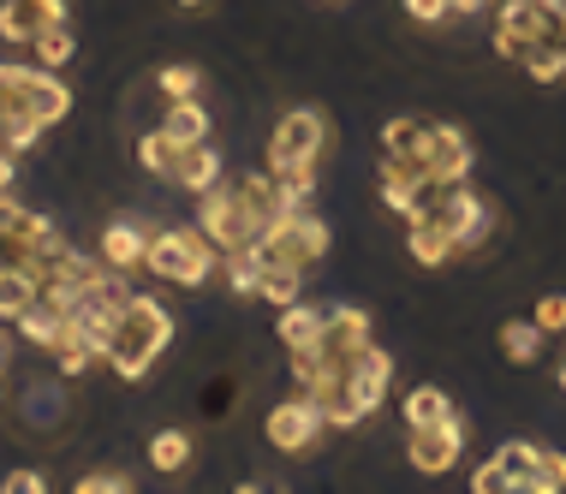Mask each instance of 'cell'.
<instances>
[{
	"label": "cell",
	"mask_w": 566,
	"mask_h": 494,
	"mask_svg": "<svg viewBox=\"0 0 566 494\" xmlns=\"http://www.w3.org/2000/svg\"><path fill=\"white\" fill-rule=\"evenodd\" d=\"M555 381H560V393H566V364H560V376H555Z\"/></svg>",
	"instance_id": "cell-43"
},
{
	"label": "cell",
	"mask_w": 566,
	"mask_h": 494,
	"mask_svg": "<svg viewBox=\"0 0 566 494\" xmlns=\"http://www.w3.org/2000/svg\"><path fill=\"white\" fill-rule=\"evenodd\" d=\"M174 7H209V0H174Z\"/></svg>",
	"instance_id": "cell-42"
},
{
	"label": "cell",
	"mask_w": 566,
	"mask_h": 494,
	"mask_svg": "<svg viewBox=\"0 0 566 494\" xmlns=\"http://www.w3.org/2000/svg\"><path fill=\"white\" fill-rule=\"evenodd\" d=\"M179 149H186V144H174V137H167V132L156 126V132L137 137V167H144V174H156V179H174Z\"/></svg>",
	"instance_id": "cell-29"
},
{
	"label": "cell",
	"mask_w": 566,
	"mask_h": 494,
	"mask_svg": "<svg viewBox=\"0 0 566 494\" xmlns=\"http://www.w3.org/2000/svg\"><path fill=\"white\" fill-rule=\"evenodd\" d=\"M216 262H221V251H216V239H209L203 227H161V233H149L144 269L156 274V281H167V286L197 292L209 274H216Z\"/></svg>",
	"instance_id": "cell-3"
},
{
	"label": "cell",
	"mask_w": 566,
	"mask_h": 494,
	"mask_svg": "<svg viewBox=\"0 0 566 494\" xmlns=\"http://www.w3.org/2000/svg\"><path fill=\"white\" fill-rule=\"evenodd\" d=\"M221 269H227V292H233V298H256V281H263V256H256V244L221 251Z\"/></svg>",
	"instance_id": "cell-26"
},
{
	"label": "cell",
	"mask_w": 566,
	"mask_h": 494,
	"mask_svg": "<svg viewBox=\"0 0 566 494\" xmlns=\"http://www.w3.org/2000/svg\"><path fill=\"white\" fill-rule=\"evenodd\" d=\"M49 24H66V0H0V42L12 49H30Z\"/></svg>",
	"instance_id": "cell-14"
},
{
	"label": "cell",
	"mask_w": 566,
	"mask_h": 494,
	"mask_svg": "<svg viewBox=\"0 0 566 494\" xmlns=\"http://www.w3.org/2000/svg\"><path fill=\"white\" fill-rule=\"evenodd\" d=\"M513 483H507V471L495 465V459H489V465H478L471 471V494H507Z\"/></svg>",
	"instance_id": "cell-39"
},
{
	"label": "cell",
	"mask_w": 566,
	"mask_h": 494,
	"mask_svg": "<svg viewBox=\"0 0 566 494\" xmlns=\"http://www.w3.org/2000/svg\"><path fill=\"white\" fill-rule=\"evenodd\" d=\"M197 227H203L209 239H216V251H239V244H256V214L244 209L239 185H216V191L197 197Z\"/></svg>",
	"instance_id": "cell-8"
},
{
	"label": "cell",
	"mask_w": 566,
	"mask_h": 494,
	"mask_svg": "<svg viewBox=\"0 0 566 494\" xmlns=\"http://www.w3.org/2000/svg\"><path fill=\"white\" fill-rule=\"evenodd\" d=\"M537 328L543 334H566V292H543L537 298Z\"/></svg>",
	"instance_id": "cell-35"
},
{
	"label": "cell",
	"mask_w": 566,
	"mask_h": 494,
	"mask_svg": "<svg viewBox=\"0 0 566 494\" xmlns=\"http://www.w3.org/2000/svg\"><path fill=\"white\" fill-rule=\"evenodd\" d=\"M518 66H525L537 84H560V78H566V49H555V42H537V49L518 60Z\"/></svg>",
	"instance_id": "cell-32"
},
{
	"label": "cell",
	"mask_w": 566,
	"mask_h": 494,
	"mask_svg": "<svg viewBox=\"0 0 566 494\" xmlns=\"http://www.w3.org/2000/svg\"><path fill=\"white\" fill-rule=\"evenodd\" d=\"M167 339H174V316H167V304H156L149 292H126V298L114 304V334H108V369L119 381H144L149 369L161 364Z\"/></svg>",
	"instance_id": "cell-1"
},
{
	"label": "cell",
	"mask_w": 566,
	"mask_h": 494,
	"mask_svg": "<svg viewBox=\"0 0 566 494\" xmlns=\"http://www.w3.org/2000/svg\"><path fill=\"white\" fill-rule=\"evenodd\" d=\"M149 233H156V227L132 221V214H114V221L102 227V239H96V256L108 262V269L137 274V269H144V256H149Z\"/></svg>",
	"instance_id": "cell-15"
},
{
	"label": "cell",
	"mask_w": 566,
	"mask_h": 494,
	"mask_svg": "<svg viewBox=\"0 0 566 494\" xmlns=\"http://www.w3.org/2000/svg\"><path fill=\"white\" fill-rule=\"evenodd\" d=\"M161 132L174 137V144H209V132H216V119H209V107L197 102V96H179V102H167V119H161Z\"/></svg>",
	"instance_id": "cell-20"
},
{
	"label": "cell",
	"mask_w": 566,
	"mask_h": 494,
	"mask_svg": "<svg viewBox=\"0 0 566 494\" xmlns=\"http://www.w3.org/2000/svg\"><path fill=\"white\" fill-rule=\"evenodd\" d=\"M323 149H328V114L323 107H293L269 132V174L274 167H323Z\"/></svg>",
	"instance_id": "cell-7"
},
{
	"label": "cell",
	"mask_w": 566,
	"mask_h": 494,
	"mask_svg": "<svg viewBox=\"0 0 566 494\" xmlns=\"http://www.w3.org/2000/svg\"><path fill=\"white\" fill-rule=\"evenodd\" d=\"M7 358H12V346H7V339H0V369H7Z\"/></svg>",
	"instance_id": "cell-41"
},
{
	"label": "cell",
	"mask_w": 566,
	"mask_h": 494,
	"mask_svg": "<svg viewBox=\"0 0 566 494\" xmlns=\"http://www.w3.org/2000/svg\"><path fill=\"white\" fill-rule=\"evenodd\" d=\"M537 42L566 49L560 0H501V7H495V49L507 54V60H525Z\"/></svg>",
	"instance_id": "cell-6"
},
{
	"label": "cell",
	"mask_w": 566,
	"mask_h": 494,
	"mask_svg": "<svg viewBox=\"0 0 566 494\" xmlns=\"http://www.w3.org/2000/svg\"><path fill=\"white\" fill-rule=\"evenodd\" d=\"M423 144H430V119L400 114L381 126V161H423Z\"/></svg>",
	"instance_id": "cell-19"
},
{
	"label": "cell",
	"mask_w": 566,
	"mask_h": 494,
	"mask_svg": "<svg viewBox=\"0 0 566 494\" xmlns=\"http://www.w3.org/2000/svg\"><path fill=\"white\" fill-rule=\"evenodd\" d=\"M156 84H161L167 102H179V96H197V90H203V72H197L191 60H174V66L156 72Z\"/></svg>",
	"instance_id": "cell-33"
},
{
	"label": "cell",
	"mask_w": 566,
	"mask_h": 494,
	"mask_svg": "<svg viewBox=\"0 0 566 494\" xmlns=\"http://www.w3.org/2000/svg\"><path fill=\"white\" fill-rule=\"evenodd\" d=\"M0 488H7V494H42V488H49V471L19 465V471H7V476H0Z\"/></svg>",
	"instance_id": "cell-36"
},
{
	"label": "cell",
	"mask_w": 566,
	"mask_h": 494,
	"mask_svg": "<svg viewBox=\"0 0 566 494\" xmlns=\"http://www.w3.org/2000/svg\"><path fill=\"white\" fill-rule=\"evenodd\" d=\"M239 197H244V209L256 214V227H269V221H281V214H286L281 185H274L269 167H263V174H244V179H239Z\"/></svg>",
	"instance_id": "cell-25"
},
{
	"label": "cell",
	"mask_w": 566,
	"mask_h": 494,
	"mask_svg": "<svg viewBox=\"0 0 566 494\" xmlns=\"http://www.w3.org/2000/svg\"><path fill=\"white\" fill-rule=\"evenodd\" d=\"M495 339H501V358H507V364H537L548 334L537 328V316H531V322H525V316H513V322H501V334H495Z\"/></svg>",
	"instance_id": "cell-24"
},
{
	"label": "cell",
	"mask_w": 566,
	"mask_h": 494,
	"mask_svg": "<svg viewBox=\"0 0 566 494\" xmlns=\"http://www.w3.org/2000/svg\"><path fill=\"white\" fill-rule=\"evenodd\" d=\"M72 423V388L66 376H24L19 388V429L30 441H49Z\"/></svg>",
	"instance_id": "cell-9"
},
{
	"label": "cell",
	"mask_w": 566,
	"mask_h": 494,
	"mask_svg": "<svg viewBox=\"0 0 566 494\" xmlns=\"http://www.w3.org/2000/svg\"><path fill=\"white\" fill-rule=\"evenodd\" d=\"M60 322H66V316H54L49 304L36 298V304H30V311H24L19 322H12V328H19V334H24L36 351H49V346H54V334H60Z\"/></svg>",
	"instance_id": "cell-31"
},
{
	"label": "cell",
	"mask_w": 566,
	"mask_h": 494,
	"mask_svg": "<svg viewBox=\"0 0 566 494\" xmlns=\"http://www.w3.org/2000/svg\"><path fill=\"white\" fill-rule=\"evenodd\" d=\"M30 54H36V66L66 72V66H72V54H78V36H72V24H49V30H36Z\"/></svg>",
	"instance_id": "cell-28"
},
{
	"label": "cell",
	"mask_w": 566,
	"mask_h": 494,
	"mask_svg": "<svg viewBox=\"0 0 566 494\" xmlns=\"http://www.w3.org/2000/svg\"><path fill=\"white\" fill-rule=\"evenodd\" d=\"M0 411H7V393H0Z\"/></svg>",
	"instance_id": "cell-44"
},
{
	"label": "cell",
	"mask_w": 566,
	"mask_h": 494,
	"mask_svg": "<svg viewBox=\"0 0 566 494\" xmlns=\"http://www.w3.org/2000/svg\"><path fill=\"white\" fill-rule=\"evenodd\" d=\"M12 179H19V156H12V149H0V191H12Z\"/></svg>",
	"instance_id": "cell-40"
},
{
	"label": "cell",
	"mask_w": 566,
	"mask_h": 494,
	"mask_svg": "<svg viewBox=\"0 0 566 494\" xmlns=\"http://www.w3.org/2000/svg\"><path fill=\"white\" fill-rule=\"evenodd\" d=\"M406 251H411V262H423V269H441V262H453V256H459V244H453L448 233H441L430 214H411Z\"/></svg>",
	"instance_id": "cell-21"
},
{
	"label": "cell",
	"mask_w": 566,
	"mask_h": 494,
	"mask_svg": "<svg viewBox=\"0 0 566 494\" xmlns=\"http://www.w3.org/2000/svg\"><path fill=\"white\" fill-rule=\"evenodd\" d=\"M263 435H269L274 453H311V446L328 435V417L311 393H293V399H281V406L269 411Z\"/></svg>",
	"instance_id": "cell-10"
},
{
	"label": "cell",
	"mask_w": 566,
	"mask_h": 494,
	"mask_svg": "<svg viewBox=\"0 0 566 494\" xmlns=\"http://www.w3.org/2000/svg\"><path fill=\"white\" fill-rule=\"evenodd\" d=\"M406 19L411 24H441V19H453V0H406Z\"/></svg>",
	"instance_id": "cell-38"
},
{
	"label": "cell",
	"mask_w": 566,
	"mask_h": 494,
	"mask_svg": "<svg viewBox=\"0 0 566 494\" xmlns=\"http://www.w3.org/2000/svg\"><path fill=\"white\" fill-rule=\"evenodd\" d=\"M167 185H179L186 197L216 191V185H221V149H209V144H186V149H179L174 179H167Z\"/></svg>",
	"instance_id": "cell-16"
},
{
	"label": "cell",
	"mask_w": 566,
	"mask_h": 494,
	"mask_svg": "<svg viewBox=\"0 0 566 494\" xmlns=\"http://www.w3.org/2000/svg\"><path fill=\"white\" fill-rule=\"evenodd\" d=\"M400 411H406V429H423V423H448V417H459V411H453V399L441 393V388H430V381H423V388H411Z\"/></svg>",
	"instance_id": "cell-27"
},
{
	"label": "cell",
	"mask_w": 566,
	"mask_h": 494,
	"mask_svg": "<svg viewBox=\"0 0 566 494\" xmlns=\"http://www.w3.org/2000/svg\"><path fill=\"white\" fill-rule=\"evenodd\" d=\"M471 161H478V149H471L465 132L459 126H430V144H423V174H430V185L471 179Z\"/></svg>",
	"instance_id": "cell-13"
},
{
	"label": "cell",
	"mask_w": 566,
	"mask_h": 494,
	"mask_svg": "<svg viewBox=\"0 0 566 494\" xmlns=\"http://www.w3.org/2000/svg\"><path fill=\"white\" fill-rule=\"evenodd\" d=\"M376 339V322H370V311H358V304H334V311L323 316V339H316V351H323L328 364H352L364 346Z\"/></svg>",
	"instance_id": "cell-12"
},
{
	"label": "cell",
	"mask_w": 566,
	"mask_h": 494,
	"mask_svg": "<svg viewBox=\"0 0 566 494\" xmlns=\"http://www.w3.org/2000/svg\"><path fill=\"white\" fill-rule=\"evenodd\" d=\"M459 446H465V417H448V423L411 429V435H406V459H411V471L441 476V471L459 465Z\"/></svg>",
	"instance_id": "cell-11"
},
{
	"label": "cell",
	"mask_w": 566,
	"mask_h": 494,
	"mask_svg": "<svg viewBox=\"0 0 566 494\" xmlns=\"http://www.w3.org/2000/svg\"><path fill=\"white\" fill-rule=\"evenodd\" d=\"M72 488H78V494H132L137 483H132L126 471H84Z\"/></svg>",
	"instance_id": "cell-34"
},
{
	"label": "cell",
	"mask_w": 566,
	"mask_h": 494,
	"mask_svg": "<svg viewBox=\"0 0 566 494\" xmlns=\"http://www.w3.org/2000/svg\"><path fill=\"white\" fill-rule=\"evenodd\" d=\"M42 274L30 262H0V322H19L30 304H36Z\"/></svg>",
	"instance_id": "cell-18"
},
{
	"label": "cell",
	"mask_w": 566,
	"mask_h": 494,
	"mask_svg": "<svg viewBox=\"0 0 566 494\" xmlns=\"http://www.w3.org/2000/svg\"><path fill=\"white\" fill-rule=\"evenodd\" d=\"M323 304H286V311L281 316H274V339H281V351H286V358H293V351H311L316 346V339H323Z\"/></svg>",
	"instance_id": "cell-17"
},
{
	"label": "cell",
	"mask_w": 566,
	"mask_h": 494,
	"mask_svg": "<svg viewBox=\"0 0 566 494\" xmlns=\"http://www.w3.org/2000/svg\"><path fill=\"white\" fill-rule=\"evenodd\" d=\"M328 251H334V233L316 209H286L281 221H269L263 233H256L263 269H316Z\"/></svg>",
	"instance_id": "cell-4"
},
{
	"label": "cell",
	"mask_w": 566,
	"mask_h": 494,
	"mask_svg": "<svg viewBox=\"0 0 566 494\" xmlns=\"http://www.w3.org/2000/svg\"><path fill=\"white\" fill-rule=\"evenodd\" d=\"M72 114V90L60 72L36 66V60H0V119H30V126H60Z\"/></svg>",
	"instance_id": "cell-2"
},
{
	"label": "cell",
	"mask_w": 566,
	"mask_h": 494,
	"mask_svg": "<svg viewBox=\"0 0 566 494\" xmlns=\"http://www.w3.org/2000/svg\"><path fill=\"white\" fill-rule=\"evenodd\" d=\"M560 488H566V453L543 446V483H537V494H560Z\"/></svg>",
	"instance_id": "cell-37"
},
{
	"label": "cell",
	"mask_w": 566,
	"mask_h": 494,
	"mask_svg": "<svg viewBox=\"0 0 566 494\" xmlns=\"http://www.w3.org/2000/svg\"><path fill=\"white\" fill-rule=\"evenodd\" d=\"M495 465L507 471L513 488H531V494H537V483H543V446H537V441H507V446L495 453Z\"/></svg>",
	"instance_id": "cell-23"
},
{
	"label": "cell",
	"mask_w": 566,
	"mask_h": 494,
	"mask_svg": "<svg viewBox=\"0 0 566 494\" xmlns=\"http://www.w3.org/2000/svg\"><path fill=\"white\" fill-rule=\"evenodd\" d=\"M256 298H269L274 311L298 304V298H304V269H263V281H256Z\"/></svg>",
	"instance_id": "cell-30"
},
{
	"label": "cell",
	"mask_w": 566,
	"mask_h": 494,
	"mask_svg": "<svg viewBox=\"0 0 566 494\" xmlns=\"http://www.w3.org/2000/svg\"><path fill=\"white\" fill-rule=\"evenodd\" d=\"M191 459H197L191 429H156V435H149V471L179 476V471H191Z\"/></svg>",
	"instance_id": "cell-22"
},
{
	"label": "cell",
	"mask_w": 566,
	"mask_h": 494,
	"mask_svg": "<svg viewBox=\"0 0 566 494\" xmlns=\"http://www.w3.org/2000/svg\"><path fill=\"white\" fill-rule=\"evenodd\" d=\"M418 214H430V221L459 244V256L465 251H483L489 239H495V209H489V197H478L465 179L459 185H436L430 203H423Z\"/></svg>",
	"instance_id": "cell-5"
}]
</instances>
